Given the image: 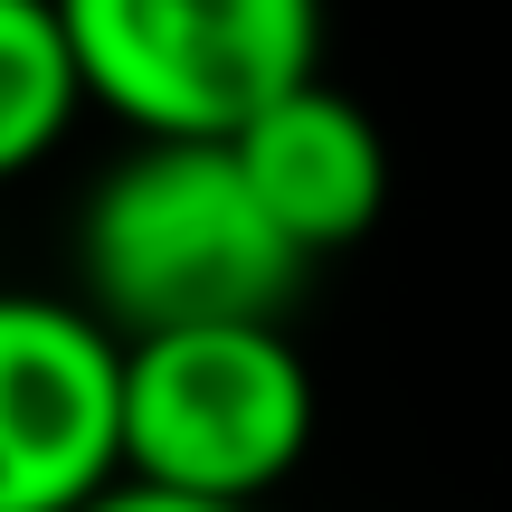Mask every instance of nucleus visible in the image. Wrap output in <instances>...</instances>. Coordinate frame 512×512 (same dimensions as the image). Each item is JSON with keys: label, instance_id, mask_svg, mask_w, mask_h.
Instances as JSON below:
<instances>
[{"label": "nucleus", "instance_id": "f257e3e1", "mask_svg": "<svg viewBox=\"0 0 512 512\" xmlns=\"http://www.w3.org/2000/svg\"><path fill=\"white\" fill-rule=\"evenodd\" d=\"M304 247L266 219L228 143H133L76 209V304L124 342L190 323H285Z\"/></svg>", "mask_w": 512, "mask_h": 512}, {"label": "nucleus", "instance_id": "f03ea898", "mask_svg": "<svg viewBox=\"0 0 512 512\" xmlns=\"http://www.w3.org/2000/svg\"><path fill=\"white\" fill-rule=\"evenodd\" d=\"M86 105L133 143H238L323 76V0H57Z\"/></svg>", "mask_w": 512, "mask_h": 512}, {"label": "nucleus", "instance_id": "7ed1b4c3", "mask_svg": "<svg viewBox=\"0 0 512 512\" xmlns=\"http://www.w3.org/2000/svg\"><path fill=\"white\" fill-rule=\"evenodd\" d=\"M313 446V370L285 323H190L124 342V475L256 512Z\"/></svg>", "mask_w": 512, "mask_h": 512}, {"label": "nucleus", "instance_id": "20e7f679", "mask_svg": "<svg viewBox=\"0 0 512 512\" xmlns=\"http://www.w3.org/2000/svg\"><path fill=\"white\" fill-rule=\"evenodd\" d=\"M124 484V332L76 294H0V512Z\"/></svg>", "mask_w": 512, "mask_h": 512}, {"label": "nucleus", "instance_id": "39448f33", "mask_svg": "<svg viewBox=\"0 0 512 512\" xmlns=\"http://www.w3.org/2000/svg\"><path fill=\"white\" fill-rule=\"evenodd\" d=\"M228 152H238V171L256 181L266 219L304 247V266L361 247L370 228H380V209H389V143H380V124H370L342 86H323V76L294 86L285 105H266Z\"/></svg>", "mask_w": 512, "mask_h": 512}, {"label": "nucleus", "instance_id": "423d86ee", "mask_svg": "<svg viewBox=\"0 0 512 512\" xmlns=\"http://www.w3.org/2000/svg\"><path fill=\"white\" fill-rule=\"evenodd\" d=\"M76 114H86V76L57 0H0V181H29Z\"/></svg>", "mask_w": 512, "mask_h": 512}, {"label": "nucleus", "instance_id": "0eeeda50", "mask_svg": "<svg viewBox=\"0 0 512 512\" xmlns=\"http://www.w3.org/2000/svg\"><path fill=\"white\" fill-rule=\"evenodd\" d=\"M86 512H238V503H200V494H162V484H114V494H95Z\"/></svg>", "mask_w": 512, "mask_h": 512}]
</instances>
